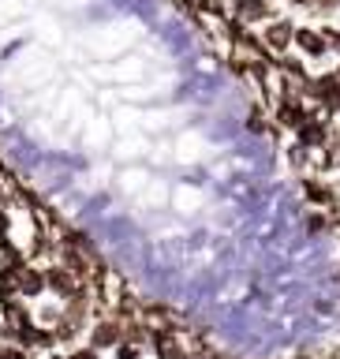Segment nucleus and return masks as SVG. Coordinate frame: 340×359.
Listing matches in <instances>:
<instances>
[{
    "label": "nucleus",
    "instance_id": "obj_1",
    "mask_svg": "<svg viewBox=\"0 0 340 359\" xmlns=\"http://www.w3.org/2000/svg\"><path fill=\"white\" fill-rule=\"evenodd\" d=\"M273 123L340 142V0H176Z\"/></svg>",
    "mask_w": 340,
    "mask_h": 359
},
{
    "label": "nucleus",
    "instance_id": "obj_2",
    "mask_svg": "<svg viewBox=\"0 0 340 359\" xmlns=\"http://www.w3.org/2000/svg\"><path fill=\"white\" fill-rule=\"evenodd\" d=\"M116 359H139V352H135V348H120Z\"/></svg>",
    "mask_w": 340,
    "mask_h": 359
}]
</instances>
